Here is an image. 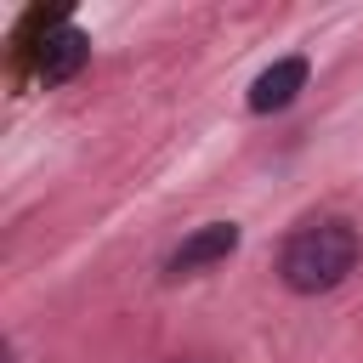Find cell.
<instances>
[{"label":"cell","instance_id":"cell-1","mask_svg":"<svg viewBox=\"0 0 363 363\" xmlns=\"http://www.w3.org/2000/svg\"><path fill=\"white\" fill-rule=\"evenodd\" d=\"M357 261H363V233L346 216H323V221H306V227H295L284 238L278 278L295 295H329L335 284L352 278Z\"/></svg>","mask_w":363,"mask_h":363},{"label":"cell","instance_id":"cell-2","mask_svg":"<svg viewBox=\"0 0 363 363\" xmlns=\"http://www.w3.org/2000/svg\"><path fill=\"white\" fill-rule=\"evenodd\" d=\"M85 57H91V40L74 23H51L40 34V45H34V79L40 85H62V79H74L85 68Z\"/></svg>","mask_w":363,"mask_h":363},{"label":"cell","instance_id":"cell-3","mask_svg":"<svg viewBox=\"0 0 363 363\" xmlns=\"http://www.w3.org/2000/svg\"><path fill=\"white\" fill-rule=\"evenodd\" d=\"M233 250H238V227H233V221H204L199 233H187V238L170 250L164 272H170V278H187V272H199V267L227 261Z\"/></svg>","mask_w":363,"mask_h":363},{"label":"cell","instance_id":"cell-4","mask_svg":"<svg viewBox=\"0 0 363 363\" xmlns=\"http://www.w3.org/2000/svg\"><path fill=\"white\" fill-rule=\"evenodd\" d=\"M306 57H278L272 68H261L255 74V85H250V113H278V108H289L301 91H306Z\"/></svg>","mask_w":363,"mask_h":363}]
</instances>
